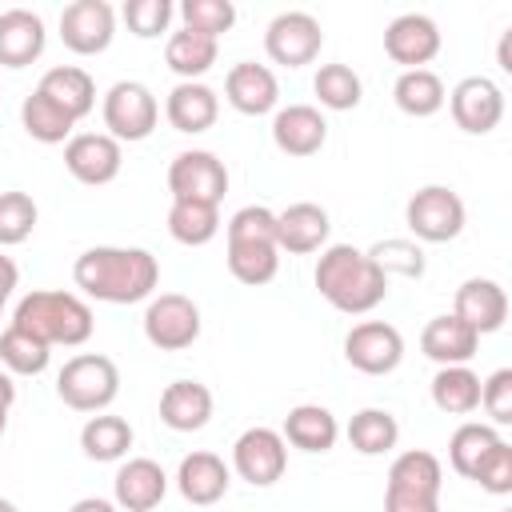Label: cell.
I'll use <instances>...</instances> for the list:
<instances>
[{"instance_id":"19","label":"cell","mask_w":512,"mask_h":512,"mask_svg":"<svg viewBox=\"0 0 512 512\" xmlns=\"http://www.w3.org/2000/svg\"><path fill=\"white\" fill-rule=\"evenodd\" d=\"M224 100L240 112V116H264V112H276L280 104V84H276V72L268 64H256V60H240L228 68L224 76Z\"/></svg>"},{"instance_id":"53","label":"cell","mask_w":512,"mask_h":512,"mask_svg":"<svg viewBox=\"0 0 512 512\" xmlns=\"http://www.w3.org/2000/svg\"><path fill=\"white\" fill-rule=\"evenodd\" d=\"M500 512H508V508H500Z\"/></svg>"},{"instance_id":"21","label":"cell","mask_w":512,"mask_h":512,"mask_svg":"<svg viewBox=\"0 0 512 512\" xmlns=\"http://www.w3.org/2000/svg\"><path fill=\"white\" fill-rule=\"evenodd\" d=\"M48 28L44 16L32 8H4L0 12V68H28L44 56Z\"/></svg>"},{"instance_id":"52","label":"cell","mask_w":512,"mask_h":512,"mask_svg":"<svg viewBox=\"0 0 512 512\" xmlns=\"http://www.w3.org/2000/svg\"><path fill=\"white\" fill-rule=\"evenodd\" d=\"M0 512H16V504H12V500H4V496H0Z\"/></svg>"},{"instance_id":"32","label":"cell","mask_w":512,"mask_h":512,"mask_svg":"<svg viewBox=\"0 0 512 512\" xmlns=\"http://www.w3.org/2000/svg\"><path fill=\"white\" fill-rule=\"evenodd\" d=\"M500 440H504V436L496 432V424L464 420V424L452 432V440H448V464H452V472L464 476V480H472L476 468L484 464V456H488Z\"/></svg>"},{"instance_id":"40","label":"cell","mask_w":512,"mask_h":512,"mask_svg":"<svg viewBox=\"0 0 512 512\" xmlns=\"http://www.w3.org/2000/svg\"><path fill=\"white\" fill-rule=\"evenodd\" d=\"M40 208L28 192H0V248L24 244L36 232Z\"/></svg>"},{"instance_id":"10","label":"cell","mask_w":512,"mask_h":512,"mask_svg":"<svg viewBox=\"0 0 512 512\" xmlns=\"http://www.w3.org/2000/svg\"><path fill=\"white\" fill-rule=\"evenodd\" d=\"M288 468V444L276 428L256 424L244 428L232 444V472L240 480H248L252 488H272Z\"/></svg>"},{"instance_id":"45","label":"cell","mask_w":512,"mask_h":512,"mask_svg":"<svg viewBox=\"0 0 512 512\" xmlns=\"http://www.w3.org/2000/svg\"><path fill=\"white\" fill-rule=\"evenodd\" d=\"M480 408L492 416V424H512V368H496L488 380H480Z\"/></svg>"},{"instance_id":"18","label":"cell","mask_w":512,"mask_h":512,"mask_svg":"<svg viewBox=\"0 0 512 512\" xmlns=\"http://www.w3.org/2000/svg\"><path fill=\"white\" fill-rule=\"evenodd\" d=\"M328 232H332L328 208L312 200H296L276 212V248L288 256H308V252L328 248Z\"/></svg>"},{"instance_id":"31","label":"cell","mask_w":512,"mask_h":512,"mask_svg":"<svg viewBox=\"0 0 512 512\" xmlns=\"http://www.w3.org/2000/svg\"><path fill=\"white\" fill-rule=\"evenodd\" d=\"M216 56H220V40L200 36V32H188V28L172 32L168 44H164V64H168L180 80H200V76L216 64Z\"/></svg>"},{"instance_id":"39","label":"cell","mask_w":512,"mask_h":512,"mask_svg":"<svg viewBox=\"0 0 512 512\" xmlns=\"http://www.w3.org/2000/svg\"><path fill=\"white\" fill-rule=\"evenodd\" d=\"M48 360H52V348L44 340H36L32 332H24L16 324H8L0 332V364H4V372H12V376H40L48 368Z\"/></svg>"},{"instance_id":"16","label":"cell","mask_w":512,"mask_h":512,"mask_svg":"<svg viewBox=\"0 0 512 512\" xmlns=\"http://www.w3.org/2000/svg\"><path fill=\"white\" fill-rule=\"evenodd\" d=\"M384 52H388V60L404 64V72L408 68H424L440 52V28H436V20L424 16V12H400L384 28Z\"/></svg>"},{"instance_id":"4","label":"cell","mask_w":512,"mask_h":512,"mask_svg":"<svg viewBox=\"0 0 512 512\" xmlns=\"http://www.w3.org/2000/svg\"><path fill=\"white\" fill-rule=\"evenodd\" d=\"M56 396L72 412H104L120 396V368L100 352H80L56 372Z\"/></svg>"},{"instance_id":"11","label":"cell","mask_w":512,"mask_h":512,"mask_svg":"<svg viewBox=\"0 0 512 512\" xmlns=\"http://www.w3.org/2000/svg\"><path fill=\"white\" fill-rule=\"evenodd\" d=\"M344 360L364 376H388L404 360V336L396 324L384 320H360L344 336Z\"/></svg>"},{"instance_id":"22","label":"cell","mask_w":512,"mask_h":512,"mask_svg":"<svg viewBox=\"0 0 512 512\" xmlns=\"http://www.w3.org/2000/svg\"><path fill=\"white\" fill-rule=\"evenodd\" d=\"M228 484H232V468L224 464V456L204 452V448L200 452H188L180 460V468H176V488L196 508H208V504L224 500L228 496Z\"/></svg>"},{"instance_id":"33","label":"cell","mask_w":512,"mask_h":512,"mask_svg":"<svg viewBox=\"0 0 512 512\" xmlns=\"http://www.w3.org/2000/svg\"><path fill=\"white\" fill-rule=\"evenodd\" d=\"M220 232V204H196V200H172L168 208V236L184 248H200L216 240Z\"/></svg>"},{"instance_id":"5","label":"cell","mask_w":512,"mask_h":512,"mask_svg":"<svg viewBox=\"0 0 512 512\" xmlns=\"http://www.w3.org/2000/svg\"><path fill=\"white\" fill-rule=\"evenodd\" d=\"M100 116H104V128L112 140L120 144H136V140H148L156 132V120H160V100L148 84L140 80H116L108 92H104V104H100Z\"/></svg>"},{"instance_id":"7","label":"cell","mask_w":512,"mask_h":512,"mask_svg":"<svg viewBox=\"0 0 512 512\" xmlns=\"http://www.w3.org/2000/svg\"><path fill=\"white\" fill-rule=\"evenodd\" d=\"M140 324H144V340L152 348H160V352H184V348H192L200 340V328H204L200 304L192 296H184V292H160V296H152Z\"/></svg>"},{"instance_id":"48","label":"cell","mask_w":512,"mask_h":512,"mask_svg":"<svg viewBox=\"0 0 512 512\" xmlns=\"http://www.w3.org/2000/svg\"><path fill=\"white\" fill-rule=\"evenodd\" d=\"M68 512H120L112 500H104V496H84V500H76Z\"/></svg>"},{"instance_id":"42","label":"cell","mask_w":512,"mask_h":512,"mask_svg":"<svg viewBox=\"0 0 512 512\" xmlns=\"http://www.w3.org/2000/svg\"><path fill=\"white\" fill-rule=\"evenodd\" d=\"M180 20H184L188 32L220 40V32H228L236 24V4L232 0H184L180 4Z\"/></svg>"},{"instance_id":"43","label":"cell","mask_w":512,"mask_h":512,"mask_svg":"<svg viewBox=\"0 0 512 512\" xmlns=\"http://www.w3.org/2000/svg\"><path fill=\"white\" fill-rule=\"evenodd\" d=\"M172 12H176V8H172V0H128V4L120 8V16H124L128 32H132V36H140V40H152V36L168 32Z\"/></svg>"},{"instance_id":"20","label":"cell","mask_w":512,"mask_h":512,"mask_svg":"<svg viewBox=\"0 0 512 512\" xmlns=\"http://www.w3.org/2000/svg\"><path fill=\"white\" fill-rule=\"evenodd\" d=\"M328 140V120L316 104H288V108H276L272 116V144L284 152V156H316Z\"/></svg>"},{"instance_id":"15","label":"cell","mask_w":512,"mask_h":512,"mask_svg":"<svg viewBox=\"0 0 512 512\" xmlns=\"http://www.w3.org/2000/svg\"><path fill=\"white\" fill-rule=\"evenodd\" d=\"M168 496V472L152 456H128L112 476V504L120 512H152Z\"/></svg>"},{"instance_id":"30","label":"cell","mask_w":512,"mask_h":512,"mask_svg":"<svg viewBox=\"0 0 512 512\" xmlns=\"http://www.w3.org/2000/svg\"><path fill=\"white\" fill-rule=\"evenodd\" d=\"M428 388H432V404L444 416H468V412L480 408V376L468 364L436 368V376H432Z\"/></svg>"},{"instance_id":"51","label":"cell","mask_w":512,"mask_h":512,"mask_svg":"<svg viewBox=\"0 0 512 512\" xmlns=\"http://www.w3.org/2000/svg\"><path fill=\"white\" fill-rule=\"evenodd\" d=\"M4 428H8V408H0V436H4Z\"/></svg>"},{"instance_id":"44","label":"cell","mask_w":512,"mask_h":512,"mask_svg":"<svg viewBox=\"0 0 512 512\" xmlns=\"http://www.w3.org/2000/svg\"><path fill=\"white\" fill-rule=\"evenodd\" d=\"M472 480H476L484 492H492V496H508V492H512V444L500 440V444L484 456V464L476 468Z\"/></svg>"},{"instance_id":"54","label":"cell","mask_w":512,"mask_h":512,"mask_svg":"<svg viewBox=\"0 0 512 512\" xmlns=\"http://www.w3.org/2000/svg\"><path fill=\"white\" fill-rule=\"evenodd\" d=\"M0 312H4V304H0Z\"/></svg>"},{"instance_id":"14","label":"cell","mask_w":512,"mask_h":512,"mask_svg":"<svg viewBox=\"0 0 512 512\" xmlns=\"http://www.w3.org/2000/svg\"><path fill=\"white\" fill-rule=\"evenodd\" d=\"M120 164H124V148L108 132H72V140L64 144V168L72 172V180L88 188L112 184L120 176Z\"/></svg>"},{"instance_id":"1","label":"cell","mask_w":512,"mask_h":512,"mask_svg":"<svg viewBox=\"0 0 512 512\" xmlns=\"http://www.w3.org/2000/svg\"><path fill=\"white\" fill-rule=\"evenodd\" d=\"M72 280L84 296L100 304H140V300H152L160 284V260L148 248L96 244L76 256Z\"/></svg>"},{"instance_id":"17","label":"cell","mask_w":512,"mask_h":512,"mask_svg":"<svg viewBox=\"0 0 512 512\" xmlns=\"http://www.w3.org/2000/svg\"><path fill=\"white\" fill-rule=\"evenodd\" d=\"M452 316H460L476 336H488V332H500L504 320H508V292L500 280L492 276H472L456 288V300H452Z\"/></svg>"},{"instance_id":"50","label":"cell","mask_w":512,"mask_h":512,"mask_svg":"<svg viewBox=\"0 0 512 512\" xmlns=\"http://www.w3.org/2000/svg\"><path fill=\"white\" fill-rule=\"evenodd\" d=\"M508 44H512V28L500 36V48H496V60H500V72H512V56H508Z\"/></svg>"},{"instance_id":"8","label":"cell","mask_w":512,"mask_h":512,"mask_svg":"<svg viewBox=\"0 0 512 512\" xmlns=\"http://www.w3.org/2000/svg\"><path fill=\"white\" fill-rule=\"evenodd\" d=\"M168 192H172V200L220 204L228 192V168L208 148H184L168 164Z\"/></svg>"},{"instance_id":"3","label":"cell","mask_w":512,"mask_h":512,"mask_svg":"<svg viewBox=\"0 0 512 512\" xmlns=\"http://www.w3.org/2000/svg\"><path fill=\"white\" fill-rule=\"evenodd\" d=\"M12 324L32 332L36 340H44L48 348L64 344V348H80L92 328H96V316L88 308L84 296L76 292H56V288H36L28 296L16 300V312H12Z\"/></svg>"},{"instance_id":"6","label":"cell","mask_w":512,"mask_h":512,"mask_svg":"<svg viewBox=\"0 0 512 512\" xmlns=\"http://www.w3.org/2000/svg\"><path fill=\"white\" fill-rule=\"evenodd\" d=\"M464 220H468L464 200L448 184H424L404 204V224L424 244H448V240H456L464 232Z\"/></svg>"},{"instance_id":"28","label":"cell","mask_w":512,"mask_h":512,"mask_svg":"<svg viewBox=\"0 0 512 512\" xmlns=\"http://www.w3.org/2000/svg\"><path fill=\"white\" fill-rule=\"evenodd\" d=\"M392 100H396V108H400L404 116L428 120V116H436V112L444 108L448 88H444V80H440L432 68H408V72L396 76Z\"/></svg>"},{"instance_id":"35","label":"cell","mask_w":512,"mask_h":512,"mask_svg":"<svg viewBox=\"0 0 512 512\" xmlns=\"http://www.w3.org/2000/svg\"><path fill=\"white\" fill-rule=\"evenodd\" d=\"M384 488H404V492L440 496V488H444V464H440L428 448H408V452H400V456L392 460Z\"/></svg>"},{"instance_id":"23","label":"cell","mask_w":512,"mask_h":512,"mask_svg":"<svg viewBox=\"0 0 512 512\" xmlns=\"http://www.w3.org/2000/svg\"><path fill=\"white\" fill-rule=\"evenodd\" d=\"M164 116L176 132L184 136H196V132H208L220 116V96L204 84V80H180L168 100H164Z\"/></svg>"},{"instance_id":"2","label":"cell","mask_w":512,"mask_h":512,"mask_svg":"<svg viewBox=\"0 0 512 512\" xmlns=\"http://www.w3.org/2000/svg\"><path fill=\"white\" fill-rule=\"evenodd\" d=\"M312 284L344 316H364V312H372L388 296V276L356 244H328V248H320Z\"/></svg>"},{"instance_id":"27","label":"cell","mask_w":512,"mask_h":512,"mask_svg":"<svg viewBox=\"0 0 512 512\" xmlns=\"http://www.w3.org/2000/svg\"><path fill=\"white\" fill-rule=\"evenodd\" d=\"M280 436H284V444H292L300 452H328L340 440V424L324 404H296V408H288Z\"/></svg>"},{"instance_id":"41","label":"cell","mask_w":512,"mask_h":512,"mask_svg":"<svg viewBox=\"0 0 512 512\" xmlns=\"http://www.w3.org/2000/svg\"><path fill=\"white\" fill-rule=\"evenodd\" d=\"M368 256L384 276H404V280L424 276V248L416 240H380L368 248Z\"/></svg>"},{"instance_id":"47","label":"cell","mask_w":512,"mask_h":512,"mask_svg":"<svg viewBox=\"0 0 512 512\" xmlns=\"http://www.w3.org/2000/svg\"><path fill=\"white\" fill-rule=\"evenodd\" d=\"M16 280H20V268H16V260L0 252V304H8V296L16 292Z\"/></svg>"},{"instance_id":"49","label":"cell","mask_w":512,"mask_h":512,"mask_svg":"<svg viewBox=\"0 0 512 512\" xmlns=\"http://www.w3.org/2000/svg\"><path fill=\"white\" fill-rule=\"evenodd\" d=\"M12 400H16V380H12V372L0 368V408H12Z\"/></svg>"},{"instance_id":"46","label":"cell","mask_w":512,"mask_h":512,"mask_svg":"<svg viewBox=\"0 0 512 512\" xmlns=\"http://www.w3.org/2000/svg\"><path fill=\"white\" fill-rule=\"evenodd\" d=\"M384 512H440V496L404 492V488H384Z\"/></svg>"},{"instance_id":"36","label":"cell","mask_w":512,"mask_h":512,"mask_svg":"<svg viewBox=\"0 0 512 512\" xmlns=\"http://www.w3.org/2000/svg\"><path fill=\"white\" fill-rule=\"evenodd\" d=\"M20 128H24L36 144H68L76 120H72L64 108H56L44 92H32V96H24V104H20Z\"/></svg>"},{"instance_id":"12","label":"cell","mask_w":512,"mask_h":512,"mask_svg":"<svg viewBox=\"0 0 512 512\" xmlns=\"http://www.w3.org/2000/svg\"><path fill=\"white\" fill-rule=\"evenodd\" d=\"M448 112L456 120L460 132L468 136H488L500 120H504V92L496 80L488 76H464L452 92H448Z\"/></svg>"},{"instance_id":"26","label":"cell","mask_w":512,"mask_h":512,"mask_svg":"<svg viewBox=\"0 0 512 512\" xmlns=\"http://www.w3.org/2000/svg\"><path fill=\"white\" fill-rule=\"evenodd\" d=\"M36 92H44V96H48L56 108H64L76 124L96 108V80H92L84 68H76V64H56V68H48V72L40 76Z\"/></svg>"},{"instance_id":"13","label":"cell","mask_w":512,"mask_h":512,"mask_svg":"<svg viewBox=\"0 0 512 512\" xmlns=\"http://www.w3.org/2000/svg\"><path fill=\"white\" fill-rule=\"evenodd\" d=\"M116 36V12L108 0H72L60 12V40L76 56H100Z\"/></svg>"},{"instance_id":"37","label":"cell","mask_w":512,"mask_h":512,"mask_svg":"<svg viewBox=\"0 0 512 512\" xmlns=\"http://www.w3.org/2000/svg\"><path fill=\"white\" fill-rule=\"evenodd\" d=\"M280 268V248L272 240H228V272L248 284V288H260L276 276Z\"/></svg>"},{"instance_id":"29","label":"cell","mask_w":512,"mask_h":512,"mask_svg":"<svg viewBox=\"0 0 512 512\" xmlns=\"http://www.w3.org/2000/svg\"><path fill=\"white\" fill-rule=\"evenodd\" d=\"M136 432L124 416H112V412H96L88 416V424L80 428V448L88 460L96 464H112V460H124L128 448H132Z\"/></svg>"},{"instance_id":"38","label":"cell","mask_w":512,"mask_h":512,"mask_svg":"<svg viewBox=\"0 0 512 512\" xmlns=\"http://www.w3.org/2000/svg\"><path fill=\"white\" fill-rule=\"evenodd\" d=\"M312 92L320 100V108L328 112H352L364 100V80L348 68V64H320L312 76Z\"/></svg>"},{"instance_id":"24","label":"cell","mask_w":512,"mask_h":512,"mask_svg":"<svg viewBox=\"0 0 512 512\" xmlns=\"http://www.w3.org/2000/svg\"><path fill=\"white\" fill-rule=\"evenodd\" d=\"M476 348H480V336H476L460 316H452V312L432 316V320L424 324V332H420V352H424L432 364H440V368H448V364H468V360L476 356Z\"/></svg>"},{"instance_id":"34","label":"cell","mask_w":512,"mask_h":512,"mask_svg":"<svg viewBox=\"0 0 512 512\" xmlns=\"http://www.w3.org/2000/svg\"><path fill=\"white\" fill-rule=\"evenodd\" d=\"M348 444L360 452V456H384L400 444V424L388 408H360L352 420H348Z\"/></svg>"},{"instance_id":"25","label":"cell","mask_w":512,"mask_h":512,"mask_svg":"<svg viewBox=\"0 0 512 512\" xmlns=\"http://www.w3.org/2000/svg\"><path fill=\"white\" fill-rule=\"evenodd\" d=\"M160 420L172 432H200L212 420V392L200 380H172L160 392Z\"/></svg>"},{"instance_id":"9","label":"cell","mask_w":512,"mask_h":512,"mask_svg":"<svg viewBox=\"0 0 512 512\" xmlns=\"http://www.w3.org/2000/svg\"><path fill=\"white\" fill-rule=\"evenodd\" d=\"M320 48H324V28L312 12L292 8V12L272 16L268 28H264V52H268L272 64L304 68L320 56Z\"/></svg>"}]
</instances>
